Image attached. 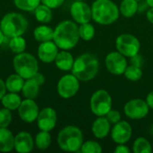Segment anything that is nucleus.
<instances>
[{
  "mask_svg": "<svg viewBox=\"0 0 153 153\" xmlns=\"http://www.w3.org/2000/svg\"><path fill=\"white\" fill-rule=\"evenodd\" d=\"M132 127L126 121L118 122L115 125L111 132V137L117 144H123L128 142L132 136Z\"/></svg>",
  "mask_w": 153,
  "mask_h": 153,
  "instance_id": "obj_15",
  "label": "nucleus"
},
{
  "mask_svg": "<svg viewBox=\"0 0 153 153\" xmlns=\"http://www.w3.org/2000/svg\"><path fill=\"white\" fill-rule=\"evenodd\" d=\"M51 143V135L47 131H40L37 134L35 137V145L36 147L40 150L44 151L47 150Z\"/></svg>",
  "mask_w": 153,
  "mask_h": 153,
  "instance_id": "obj_27",
  "label": "nucleus"
},
{
  "mask_svg": "<svg viewBox=\"0 0 153 153\" xmlns=\"http://www.w3.org/2000/svg\"><path fill=\"white\" fill-rule=\"evenodd\" d=\"M14 148V136L7 127H0V152H9Z\"/></svg>",
  "mask_w": 153,
  "mask_h": 153,
  "instance_id": "obj_19",
  "label": "nucleus"
},
{
  "mask_svg": "<svg viewBox=\"0 0 153 153\" xmlns=\"http://www.w3.org/2000/svg\"><path fill=\"white\" fill-rule=\"evenodd\" d=\"M8 45H9L10 49L15 54L22 53L25 51V48H26V41L22 36L10 38Z\"/></svg>",
  "mask_w": 153,
  "mask_h": 153,
  "instance_id": "obj_28",
  "label": "nucleus"
},
{
  "mask_svg": "<svg viewBox=\"0 0 153 153\" xmlns=\"http://www.w3.org/2000/svg\"><path fill=\"white\" fill-rule=\"evenodd\" d=\"M106 116H107V119L111 124L118 123L120 121V118H121L120 113L118 111H117V110H112V109H110Z\"/></svg>",
  "mask_w": 153,
  "mask_h": 153,
  "instance_id": "obj_35",
  "label": "nucleus"
},
{
  "mask_svg": "<svg viewBox=\"0 0 153 153\" xmlns=\"http://www.w3.org/2000/svg\"><path fill=\"white\" fill-rule=\"evenodd\" d=\"M40 1L43 4L48 6L51 9L57 8V7L61 6L63 4V3L65 2V0H40Z\"/></svg>",
  "mask_w": 153,
  "mask_h": 153,
  "instance_id": "obj_36",
  "label": "nucleus"
},
{
  "mask_svg": "<svg viewBox=\"0 0 153 153\" xmlns=\"http://www.w3.org/2000/svg\"><path fill=\"white\" fill-rule=\"evenodd\" d=\"M146 2L151 7H153V0H146Z\"/></svg>",
  "mask_w": 153,
  "mask_h": 153,
  "instance_id": "obj_44",
  "label": "nucleus"
},
{
  "mask_svg": "<svg viewBox=\"0 0 153 153\" xmlns=\"http://www.w3.org/2000/svg\"><path fill=\"white\" fill-rule=\"evenodd\" d=\"M147 18L148 20L153 23V7H152L148 12H147Z\"/></svg>",
  "mask_w": 153,
  "mask_h": 153,
  "instance_id": "obj_42",
  "label": "nucleus"
},
{
  "mask_svg": "<svg viewBox=\"0 0 153 153\" xmlns=\"http://www.w3.org/2000/svg\"><path fill=\"white\" fill-rule=\"evenodd\" d=\"M100 63L98 58L90 53L78 56L72 67V74L80 81L87 82L92 80L98 74Z\"/></svg>",
  "mask_w": 153,
  "mask_h": 153,
  "instance_id": "obj_2",
  "label": "nucleus"
},
{
  "mask_svg": "<svg viewBox=\"0 0 153 153\" xmlns=\"http://www.w3.org/2000/svg\"><path fill=\"white\" fill-rule=\"evenodd\" d=\"M138 10V3L137 0H123L120 4L119 11L125 17H132L134 16Z\"/></svg>",
  "mask_w": 153,
  "mask_h": 153,
  "instance_id": "obj_26",
  "label": "nucleus"
},
{
  "mask_svg": "<svg viewBox=\"0 0 153 153\" xmlns=\"http://www.w3.org/2000/svg\"><path fill=\"white\" fill-rule=\"evenodd\" d=\"M39 87H40V85L33 78L26 79V81L24 82V84L22 86V92L26 99L35 100L39 95Z\"/></svg>",
  "mask_w": 153,
  "mask_h": 153,
  "instance_id": "obj_21",
  "label": "nucleus"
},
{
  "mask_svg": "<svg viewBox=\"0 0 153 153\" xmlns=\"http://www.w3.org/2000/svg\"><path fill=\"white\" fill-rule=\"evenodd\" d=\"M17 8L22 11H34L40 4V0H13Z\"/></svg>",
  "mask_w": 153,
  "mask_h": 153,
  "instance_id": "obj_31",
  "label": "nucleus"
},
{
  "mask_svg": "<svg viewBox=\"0 0 153 153\" xmlns=\"http://www.w3.org/2000/svg\"><path fill=\"white\" fill-rule=\"evenodd\" d=\"M34 148V140L27 132H20L14 136V149L19 153L30 152Z\"/></svg>",
  "mask_w": 153,
  "mask_h": 153,
  "instance_id": "obj_17",
  "label": "nucleus"
},
{
  "mask_svg": "<svg viewBox=\"0 0 153 153\" xmlns=\"http://www.w3.org/2000/svg\"><path fill=\"white\" fill-rule=\"evenodd\" d=\"M79 39V28L72 21L61 22L54 30L53 41L61 49L68 50L74 48Z\"/></svg>",
  "mask_w": 153,
  "mask_h": 153,
  "instance_id": "obj_1",
  "label": "nucleus"
},
{
  "mask_svg": "<svg viewBox=\"0 0 153 153\" xmlns=\"http://www.w3.org/2000/svg\"><path fill=\"white\" fill-rule=\"evenodd\" d=\"M92 19L103 25L115 22L119 16V9L111 0H96L91 6Z\"/></svg>",
  "mask_w": 153,
  "mask_h": 153,
  "instance_id": "obj_3",
  "label": "nucleus"
},
{
  "mask_svg": "<svg viewBox=\"0 0 153 153\" xmlns=\"http://www.w3.org/2000/svg\"><path fill=\"white\" fill-rule=\"evenodd\" d=\"M112 107V99L108 91L99 90L95 91L91 99V109L98 117H103L108 114Z\"/></svg>",
  "mask_w": 153,
  "mask_h": 153,
  "instance_id": "obj_7",
  "label": "nucleus"
},
{
  "mask_svg": "<svg viewBox=\"0 0 153 153\" xmlns=\"http://www.w3.org/2000/svg\"><path fill=\"white\" fill-rule=\"evenodd\" d=\"M28 28V21L18 13H6L0 22V29L6 38L22 36Z\"/></svg>",
  "mask_w": 153,
  "mask_h": 153,
  "instance_id": "obj_5",
  "label": "nucleus"
},
{
  "mask_svg": "<svg viewBox=\"0 0 153 153\" xmlns=\"http://www.w3.org/2000/svg\"><path fill=\"white\" fill-rule=\"evenodd\" d=\"M101 151V146L94 141H88L82 143L81 148V152L82 153H100Z\"/></svg>",
  "mask_w": 153,
  "mask_h": 153,
  "instance_id": "obj_33",
  "label": "nucleus"
},
{
  "mask_svg": "<svg viewBox=\"0 0 153 153\" xmlns=\"http://www.w3.org/2000/svg\"><path fill=\"white\" fill-rule=\"evenodd\" d=\"M35 13V17L38 22L41 23H48L51 21L52 19V11L51 8L45 4H39L37 6V8L34 10Z\"/></svg>",
  "mask_w": 153,
  "mask_h": 153,
  "instance_id": "obj_25",
  "label": "nucleus"
},
{
  "mask_svg": "<svg viewBox=\"0 0 153 153\" xmlns=\"http://www.w3.org/2000/svg\"><path fill=\"white\" fill-rule=\"evenodd\" d=\"M12 122L11 110L4 108L0 109V127H7Z\"/></svg>",
  "mask_w": 153,
  "mask_h": 153,
  "instance_id": "obj_34",
  "label": "nucleus"
},
{
  "mask_svg": "<svg viewBox=\"0 0 153 153\" xmlns=\"http://www.w3.org/2000/svg\"><path fill=\"white\" fill-rule=\"evenodd\" d=\"M142 62H143L142 57H141L138 54L131 57V64H132V65H136V66L141 67V65H142Z\"/></svg>",
  "mask_w": 153,
  "mask_h": 153,
  "instance_id": "obj_38",
  "label": "nucleus"
},
{
  "mask_svg": "<svg viewBox=\"0 0 153 153\" xmlns=\"http://www.w3.org/2000/svg\"><path fill=\"white\" fill-rule=\"evenodd\" d=\"M75 1H82V0H75Z\"/></svg>",
  "mask_w": 153,
  "mask_h": 153,
  "instance_id": "obj_45",
  "label": "nucleus"
},
{
  "mask_svg": "<svg viewBox=\"0 0 153 153\" xmlns=\"http://www.w3.org/2000/svg\"><path fill=\"white\" fill-rule=\"evenodd\" d=\"M18 114L20 118L26 123H32L37 120L39 109L34 100L25 99L22 100L18 108Z\"/></svg>",
  "mask_w": 153,
  "mask_h": 153,
  "instance_id": "obj_11",
  "label": "nucleus"
},
{
  "mask_svg": "<svg viewBox=\"0 0 153 153\" xmlns=\"http://www.w3.org/2000/svg\"><path fill=\"white\" fill-rule=\"evenodd\" d=\"M2 104L4 108H6L10 110H15L18 109L22 100L21 97L15 93V92H10V93H5L3 98L1 99Z\"/></svg>",
  "mask_w": 153,
  "mask_h": 153,
  "instance_id": "obj_24",
  "label": "nucleus"
},
{
  "mask_svg": "<svg viewBox=\"0 0 153 153\" xmlns=\"http://www.w3.org/2000/svg\"><path fill=\"white\" fill-rule=\"evenodd\" d=\"M146 102L149 106V108H153V91H151L148 96H147V100H146Z\"/></svg>",
  "mask_w": 153,
  "mask_h": 153,
  "instance_id": "obj_41",
  "label": "nucleus"
},
{
  "mask_svg": "<svg viewBox=\"0 0 153 153\" xmlns=\"http://www.w3.org/2000/svg\"><path fill=\"white\" fill-rule=\"evenodd\" d=\"M57 54L58 47L52 40L40 42V45L38 48V56L43 63L48 64L55 61Z\"/></svg>",
  "mask_w": 153,
  "mask_h": 153,
  "instance_id": "obj_16",
  "label": "nucleus"
},
{
  "mask_svg": "<svg viewBox=\"0 0 153 153\" xmlns=\"http://www.w3.org/2000/svg\"><path fill=\"white\" fill-rule=\"evenodd\" d=\"M5 82V87L6 90L10 92H19L22 91V86L24 84V79L19 75L18 74H11L10 76L7 77Z\"/></svg>",
  "mask_w": 153,
  "mask_h": 153,
  "instance_id": "obj_23",
  "label": "nucleus"
},
{
  "mask_svg": "<svg viewBox=\"0 0 153 153\" xmlns=\"http://www.w3.org/2000/svg\"><path fill=\"white\" fill-rule=\"evenodd\" d=\"M91 130L95 137L99 139H102L109 134L110 123L107 119V117H100L94 121Z\"/></svg>",
  "mask_w": 153,
  "mask_h": 153,
  "instance_id": "obj_18",
  "label": "nucleus"
},
{
  "mask_svg": "<svg viewBox=\"0 0 153 153\" xmlns=\"http://www.w3.org/2000/svg\"><path fill=\"white\" fill-rule=\"evenodd\" d=\"M13 65L16 74L23 79H30L39 72L38 60L30 53L16 54L13 60Z\"/></svg>",
  "mask_w": 153,
  "mask_h": 153,
  "instance_id": "obj_6",
  "label": "nucleus"
},
{
  "mask_svg": "<svg viewBox=\"0 0 153 153\" xmlns=\"http://www.w3.org/2000/svg\"><path fill=\"white\" fill-rule=\"evenodd\" d=\"M6 91V87H5V82L0 78V100L3 98V96L5 94Z\"/></svg>",
  "mask_w": 153,
  "mask_h": 153,
  "instance_id": "obj_40",
  "label": "nucleus"
},
{
  "mask_svg": "<svg viewBox=\"0 0 153 153\" xmlns=\"http://www.w3.org/2000/svg\"><path fill=\"white\" fill-rule=\"evenodd\" d=\"M107 69L113 74H123L127 67V62L125 56L120 52H111L106 56Z\"/></svg>",
  "mask_w": 153,
  "mask_h": 153,
  "instance_id": "obj_12",
  "label": "nucleus"
},
{
  "mask_svg": "<svg viewBox=\"0 0 153 153\" xmlns=\"http://www.w3.org/2000/svg\"><path fill=\"white\" fill-rule=\"evenodd\" d=\"M70 11L73 19L80 24L89 22L92 18L91 8L82 1H75L73 3Z\"/></svg>",
  "mask_w": 153,
  "mask_h": 153,
  "instance_id": "obj_14",
  "label": "nucleus"
},
{
  "mask_svg": "<svg viewBox=\"0 0 153 153\" xmlns=\"http://www.w3.org/2000/svg\"><path fill=\"white\" fill-rule=\"evenodd\" d=\"M116 47L117 51L125 56L132 57L139 53L140 42L131 34H122L117 37L116 40Z\"/></svg>",
  "mask_w": 153,
  "mask_h": 153,
  "instance_id": "obj_8",
  "label": "nucleus"
},
{
  "mask_svg": "<svg viewBox=\"0 0 153 153\" xmlns=\"http://www.w3.org/2000/svg\"><path fill=\"white\" fill-rule=\"evenodd\" d=\"M115 152L116 153H129L130 150L127 148V146H125L124 143L123 144H119L118 146L116 147L115 149Z\"/></svg>",
  "mask_w": 153,
  "mask_h": 153,
  "instance_id": "obj_39",
  "label": "nucleus"
},
{
  "mask_svg": "<svg viewBox=\"0 0 153 153\" xmlns=\"http://www.w3.org/2000/svg\"><path fill=\"white\" fill-rule=\"evenodd\" d=\"M5 39H6L5 35L4 34V32H3V31H2V30L0 29V46L4 42Z\"/></svg>",
  "mask_w": 153,
  "mask_h": 153,
  "instance_id": "obj_43",
  "label": "nucleus"
},
{
  "mask_svg": "<svg viewBox=\"0 0 153 153\" xmlns=\"http://www.w3.org/2000/svg\"><path fill=\"white\" fill-rule=\"evenodd\" d=\"M79 35H80V38H82L83 40L89 41L92 39L95 35L94 27L89 22L82 23L81 26L79 27Z\"/></svg>",
  "mask_w": 153,
  "mask_h": 153,
  "instance_id": "obj_30",
  "label": "nucleus"
},
{
  "mask_svg": "<svg viewBox=\"0 0 153 153\" xmlns=\"http://www.w3.org/2000/svg\"><path fill=\"white\" fill-rule=\"evenodd\" d=\"M57 143L60 149L65 152H78L81 150L83 143L82 133L76 126H65L59 132L57 135Z\"/></svg>",
  "mask_w": 153,
  "mask_h": 153,
  "instance_id": "obj_4",
  "label": "nucleus"
},
{
  "mask_svg": "<svg viewBox=\"0 0 153 153\" xmlns=\"http://www.w3.org/2000/svg\"><path fill=\"white\" fill-rule=\"evenodd\" d=\"M79 87V80L72 74L61 77L57 82L56 89L60 97L63 99H70L77 93Z\"/></svg>",
  "mask_w": 153,
  "mask_h": 153,
  "instance_id": "obj_9",
  "label": "nucleus"
},
{
  "mask_svg": "<svg viewBox=\"0 0 153 153\" xmlns=\"http://www.w3.org/2000/svg\"><path fill=\"white\" fill-rule=\"evenodd\" d=\"M33 36H34L35 39L39 42L53 40L54 30L47 25H40V26H38L34 30Z\"/></svg>",
  "mask_w": 153,
  "mask_h": 153,
  "instance_id": "obj_22",
  "label": "nucleus"
},
{
  "mask_svg": "<svg viewBox=\"0 0 153 153\" xmlns=\"http://www.w3.org/2000/svg\"><path fill=\"white\" fill-rule=\"evenodd\" d=\"M74 59L73 56L69 52L65 51V50L58 52V54L55 59V63H56V67L62 71L72 70V67L74 65Z\"/></svg>",
  "mask_w": 153,
  "mask_h": 153,
  "instance_id": "obj_20",
  "label": "nucleus"
},
{
  "mask_svg": "<svg viewBox=\"0 0 153 153\" xmlns=\"http://www.w3.org/2000/svg\"><path fill=\"white\" fill-rule=\"evenodd\" d=\"M125 76L133 82H136L138 80H140L143 76V72L141 70V68L139 66L131 65L130 66H127L126 71H125Z\"/></svg>",
  "mask_w": 153,
  "mask_h": 153,
  "instance_id": "obj_32",
  "label": "nucleus"
},
{
  "mask_svg": "<svg viewBox=\"0 0 153 153\" xmlns=\"http://www.w3.org/2000/svg\"><path fill=\"white\" fill-rule=\"evenodd\" d=\"M126 115L131 119H142L149 113V106L146 101L134 99L129 100L124 108Z\"/></svg>",
  "mask_w": 153,
  "mask_h": 153,
  "instance_id": "obj_10",
  "label": "nucleus"
},
{
  "mask_svg": "<svg viewBox=\"0 0 153 153\" xmlns=\"http://www.w3.org/2000/svg\"><path fill=\"white\" fill-rule=\"evenodd\" d=\"M31 78H33L40 86H41L42 84H44V82H45V77H44V75H43L42 74H40L39 72H38L37 74H35Z\"/></svg>",
  "mask_w": 153,
  "mask_h": 153,
  "instance_id": "obj_37",
  "label": "nucleus"
},
{
  "mask_svg": "<svg viewBox=\"0 0 153 153\" xmlns=\"http://www.w3.org/2000/svg\"><path fill=\"white\" fill-rule=\"evenodd\" d=\"M56 120H57V116L55 109L49 107L45 108L42 110H40L39 113L37 118L38 127L39 128L40 131L49 132L56 126Z\"/></svg>",
  "mask_w": 153,
  "mask_h": 153,
  "instance_id": "obj_13",
  "label": "nucleus"
},
{
  "mask_svg": "<svg viewBox=\"0 0 153 153\" xmlns=\"http://www.w3.org/2000/svg\"><path fill=\"white\" fill-rule=\"evenodd\" d=\"M134 152L135 153H151L152 148L151 143L143 137H139L134 143Z\"/></svg>",
  "mask_w": 153,
  "mask_h": 153,
  "instance_id": "obj_29",
  "label": "nucleus"
}]
</instances>
